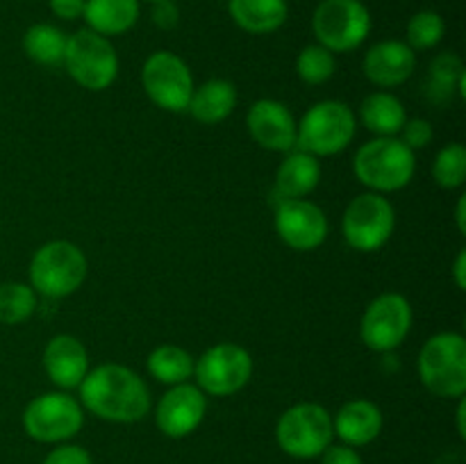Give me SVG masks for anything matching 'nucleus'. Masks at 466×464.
Here are the masks:
<instances>
[{"mask_svg":"<svg viewBox=\"0 0 466 464\" xmlns=\"http://www.w3.org/2000/svg\"><path fill=\"white\" fill-rule=\"evenodd\" d=\"M80 403L98 419L135 423L150 412V391L139 373L123 364H103L80 382Z\"/></svg>","mask_w":466,"mask_h":464,"instance_id":"1","label":"nucleus"},{"mask_svg":"<svg viewBox=\"0 0 466 464\" xmlns=\"http://www.w3.org/2000/svg\"><path fill=\"white\" fill-rule=\"evenodd\" d=\"M353 171L364 187L376 194H390L412 182L417 157L414 150L396 136H376L358 150Z\"/></svg>","mask_w":466,"mask_h":464,"instance_id":"2","label":"nucleus"},{"mask_svg":"<svg viewBox=\"0 0 466 464\" xmlns=\"http://www.w3.org/2000/svg\"><path fill=\"white\" fill-rule=\"evenodd\" d=\"M355 130L358 118L349 105L341 100H321L296 123V146L314 157H330L349 148Z\"/></svg>","mask_w":466,"mask_h":464,"instance_id":"3","label":"nucleus"},{"mask_svg":"<svg viewBox=\"0 0 466 464\" xmlns=\"http://www.w3.org/2000/svg\"><path fill=\"white\" fill-rule=\"evenodd\" d=\"M419 378L431 394L462 398L466 394V341L460 332H440L419 353Z\"/></svg>","mask_w":466,"mask_h":464,"instance_id":"4","label":"nucleus"},{"mask_svg":"<svg viewBox=\"0 0 466 464\" xmlns=\"http://www.w3.org/2000/svg\"><path fill=\"white\" fill-rule=\"evenodd\" d=\"M85 253L71 241H48L30 262V285L46 298H66L86 280Z\"/></svg>","mask_w":466,"mask_h":464,"instance_id":"5","label":"nucleus"},{"mask_svg":"<svg viewBox=\"0 0 466 464\" xmlns=\"http://www.w3.org/2000/svg\"><path fill=\"white\" fill-rule=\"evenodd\" d=\"M332 417L323 405L299 403L285 409L276 426L278 446L299 459L319 458L332 444Z\"/></svg>","mask_w":466,"mask_h":464,"instance_id":"6","label":"nucleus"},{"mask_svg":"<svg viewBox=\"0 0 466 464\" xmlns=\"http://www.w3.org/2000/svg\"><path fill=\"white\" fill-rule=\"evenodd\" d=\"M64 64L73 80L89 91H103L118 76V55L107 36L94 30H77L68 36Z\"/></svg>","mask_w":466,"mask_h":464,"instance_id":"7","label":"nucleus"},{"mask_svg":"<svg viewBox=\"0 0 466 464\" xmlns=\"http://www.w3.org/2000/svg\"><path fill=\"white\" fill-rule=\"evenodd\" d=\"M312 30L330 53H350L367 41L371 14L360 0H321L314 9Z\"/></svg>","mask_w":466,"mask_h":464,"instance_id":"8","label":"nucleus"},{"mask_svg":"<svg viewBox=\"0 0 466 464\" xmlns=\"http://www.w3.org/2000/svg\"><path fill=\"white\" fill-rule=\"evenodd\" d=\"M396 227L394 205L376 191L355 196L341 218L346 244L360 253H376L391 239Z\"/></svg>","mask_w":466,"mask_h":464,"instance_id":"9","label":"nucleus"},{"mask_svg":"<svg viewBox=\"0 0 466 464\" xmlns=\"http://www.w3.org/2000/svg\"><path fill=\"white\" fill-rule=\"evenodd\" d=\"M194 376L203 394L232 396L248 385L253 376V358L244 346L221 341L196 359Z\"/></svg>","mask_w":466,"mask_h":464,"instance_id":"10","label":"nucleus"},{"mask_svg":"<svg viewBox=\"0 0 466 464\" xmlns=\"http://www.w3.org/2000/svg\"><path fill=\"white\" fill-rule=\"evenodd\" d=\"M82 405L66 391H48L30 400L23 412V428L27 437L44 444L66 441L82 430Z\"/></svg>","mask_w":466,"mask_h":464,"instance_id":"11","label":"nucleus"},{"mask_svg":"<svg viewBox=\"0 0 466 464\" xmlns=\"http://www.w3.org/2000/svg\"><path fill=\"white\" fill-rule=\"evenodd\" d=\"M141 85L157 107L167 112H187L194 94V76L182 57L168 50L150 55L141 68Z\"/></svg>","mask_w":466,"mask_h":464,"instance_id":"12","label":"nucleus"},{"mask_svg":"<svg viewBox=\"0 0 466 464\" xmlns=\"http://www.w3.org/2000/svg\"><path fill=\"white\" fill-rule=\"evenodd\" d=\"M412 330V305L403 294L387 291L373 298L364 309L360 335L367 348L390 353L408 339Z\"/></svg>","mask_w":466,"mask_h":464,"instance_id":"13","label":"nucleus"},{"mask_svg":"<svg viewBox=\"0 0 466 464\" xmlns=\"http://www.w3.org/2000/svg\"><path fill=\"white\" fill-rule=\"evenodd\" d=\"M328 217L317 203L305 198L280 200L276 209V232L289 248L314 250L328 239Z\"/></svg>","mask_w":466,"mask_h":464,"instance_id":"14","label":"nucleus"},{"mask_svg":"<svg viewBox=\"0 0 466 464\" xmlns=\"http://www.w3.org/2000/svg\"><path fill=\"white\" fill-rule=\"evenodd\" d=\"M205 409H208V400L203 391L196 385L182 382V385H173L159 398L155 423L167 437L182 439L203 423Z\"/></svg>","mask_w":466,"mask_h":464,"instance_id":"15","label":"nucleus"},{"mask_svg":"<svg viewBox=\"0 0 466 464\" xmlns=\"http://www.w3.org/2000/svg\"><path fill=\"white\" fill-rule=\"evenodd\" d=\"M246 126L258 146L271 150V153H289L296 148L294 114L280 100H255L246 116Z\"/></svg>","mask_w":466,"mask_h":464,"instance_id":"16","label":"nucleus"},{"mask_svg":"<svg viewBox=\"0 0 466 464\" xmlns=\"http://www.w3.org/2000/svg\"><path fill=\"white\" fill-rule=\"evenodd\" d=\"M364 76L378 86H399L412 77L417 68V55L405 41L385 39L371 45L364 55Z\"/></svg>","mask_w":466,"mask_h":464,"instance_id":"17","label":"nucleus"},{"mask_svg":"<svg viewBox=\"0 0 466 464\" xmlns=\"http://www.w3.org/2000/svg\"><path fill=\"white\" fill-rule=\"evenodd\" d=\"M44 368L62 389H76L89 373V353L73 335H57L46 344Z\"/></svg>","mask_w":466,"mask_h":464,"instance_id":"18","label":"nucleus"},{"mask_svg":"<svg viewBox=\"0 0 466 464\" xmlns=\"http://www.w3.org/2000/svg\"><path fill=\"white\" fill-rule=\"evenodd\" d=\"M332 430L346 446H367L380 435L382 412L367 398L349 400L332 419Z\"/></svg>","mask_w":466,"mask_h":464,"instance_id":"19","label":"nucleus"},{"mask_svg":"<svg viewBox=\"0 0 466 464\" xmlns=\"http://www.w3.org/2000/svg\"><path fill=\"white\" fill-rule=\"evenodd\" d=\"M321 182V164L319 157L305 150H289L276 171V196L280 200L305 198Z\"/></svg>","mask_w":466,"mask_h":464,"instance_id":"20","label":"nucleus"},{"mask_svg":"<svg viewBox=\"0 0 466 464\" xmlns=\"http://www.w3.org/2000/svg\"><path fill=\"white\" fill-rule=\"evenodd\" d=\"M237 107V89L228 80H208L196 86L187 112L203 126H217L226 121Z\"/></svg>","mask_w":466,"mask_h":464,"instance_id":"21","label":"nucleus"},{"mask_svg":"<svg viewBox=\"0 0 466 464\" xmlns=\"http://www.w3.org/2000/svg\"><path fill=\"white\" fill-rule=\"evenodd\" d=\"M228 9L232 21L250 35H271L289 16L287 0H230Z\"/></svg>","mask_w":466,"mask_h":464,"instance_id":"22","label":"nucleus"},{"mask_svg":"<svg viewBox=\"0 0 466 464\" xmlns=\"http://www.w3.org/2000/svg\"><path fill=\"white\" fill-rule=\"evenodd\" d=\"M82 16L98 35H126L139 21V0H86Z\"/></svg>","mask_w":466,"mask_h":464,"instance_id":"23","label":"nucleus"},{"mask_svg":"<svg viewBox=\"0 0 466 464\" xmlns=\"http://www.w3.org/2000/svg\"><path fill=\"white\" fill-rule=\"evenodd\" d=\"M360 121L369 132L378 136L399 135L408 121L403 103L390 91H373L360 105Z\"/></svg>","mask_w":466,"mask_h":464,"instance_id":"24","label":"nucleus"},{"mask_svg":"<svg viewBox=\"0 0 466 464\" xmlns=\"http://www.w3.org/2000/svg\"><path fill=\"white\" fill-rule=\"evenodd\" d=\"M194 358L176 344L157 346L148 355V373L164 385H182L194 376Z\"/></svg>","mask_w":466,"mask_h":464,"instance_id":"25","label":"nucleus"},{"mask_svg":"<svg viewBox=\"0 0 466 464\" xmlns=\"http://www.w3.org/2000/svg\"><path fill=\"white\" fill-rule=\"evenodd\" d=\"M66 41L68 36L59 27L50 25V23H36V25L27 27L23 35V50L32 62L55 66V64L64 62Z\"/></svg>","mask_w":466,"mask_h":464,"instance_id":"26","label":"nucleus"},{"mask_svg":"<svg viewBox=\"0 0 466 464\" xmlns=\"http://www.w3.org/2000/svg\"><path fill=\"white\" fill-rule=\"evenodd\" d=\"M431 91L437 100L451 98L458 91L460 98L466 96V73L462 59L455 53H441L431 64Z\"/></svg>","mask_w":466,"mask_h":464,"instance_id":"27","label":"nucleus"},{"mask_svg":"<svg viewBox=\"0 0 466 464\" xmlns=\"http://www.w3.org/2000/svg\"><path fill=\"white\" fill-rule=\"evenodd\" d=\"M36 309V291L23 282H3L0 285V323L18 326L27 321Z\"/></svg>","mask_w":466,"mask_h":464,"instance_id":"28","label":"nucleus"},{"mask_svg":"<svg viewBox=\"0 0 466 464\" xmlns=\"http://www.w3.org/2000/svg\"><path fill=\"white\" fill-rule=\"evenodd\" d=\"M335 53L323 48L321 44L305 45L296 57V73L308 85H323L335 76Z\"/></svg>","mask_w":466,"mask_h":464,"instance_id":"29","label":"nucleus"},{"mask_svg":"<svg viewBox=\"0 0 466 464\" xmlns=\"http://www.w3.org/2000/svg\"><path fill=\"white\" fill-rule=\"evenodd\" d=\"M432 177L441 189H458L466 182V148L462 144H449L437 153L432 164Z\"/></svg>","mask_w":466,"mask_h":464,"instance_id":"30","label":"nucleus"},{"mask_svg":"<svg viewBox=\"0 0 466 464\" xmlns=\"http://www.w3.org/2000/svg\"><path fill=\"white\" fill-rule=\"evenodd\" d=\"M446 23L432 9H423L417 12L408 23V41L405 44L412 50H431L435 45H440V41L444 39Z\"/></svg>","mask_w":466,"mask_h":464,"instance_id":"31","label":"nucleus"},{"mask_svg":"<svg viewBox=\"0 0 466 464\" xmlns=\"http://www.w3.org/2000/svg\"><path fill=\"white\" fill-rule=\"evenodd\" d=\"M400 141L412 150L426 148L432 141V126L426 118H408L400 127Z\"/></svg>","mask_w":466,"mask_h":464,"instance_id":"32","label":"nucleus"},{"mask_svg":"<svg viewBox=\"0 0 466 464\" xmlns=\"http://www.w3.org/2000/svg\"><path fill=\"white\" fill-rule=\"evenodd\" d=\"M44 464H91V458L82 446L64 444L57 446L55 450H50L48 458L44 459Z\"/></svg>","mask_w":466,"mask_h":464,"instance_id":"33","label":"nucleus"},{"mask_svg":"<svg viewBox=\"0 0 466 464\" xmlns=\"http://www.w3.org/2000/svg\"><path fill=\"white\" fill-rule=\"evenodd\" d=\"M177 21H180V12H177V5L173 0L153 3V23L159 30H173Z\"/></svg>","mask_w":466,"mask_h":464,"instance_id":"34","label":"nucleus"},{"mask_svg":"<svg viewBox=\"0 0 466 464\" xmlns=\"http://www.w3.org/2000/svg\"><path fill=\"white\" fill-rule=\"evenodd\" d=\"M321 464H362V458H360L358 450L353 446H328L321 453Z\"/></svg>","mask_w":466,"mask_h":464,"instance_id":"35","label":"nucleus"},{"mask_svg":"<svg viewBox=\"0 0 466 464\" xmlns=\"http://www.w3.org/2000/svg\"><path fill=\"white\" fill-rule=\"evenodd\" d=\"M50 12L62 21H77L85 14L86 0H48Z\"/></svg>","mask_w":466,"mask_h":464,"instance_id":"36","label":"nucleus"},{"mask_svg":"<svg viewBox=\"0 0 466 464\" xmlns=\"http://www.w3.org/2000/svg\"><path fill=\"white\" fill-rule=\"evenodd\" d=\"M453 277H455V285H458V289H466V250L462 248L458 253V257H455V264H453Z\"/></svg>","mask_w":466,"mask_h":464,"instance_id":"37","label":"nucleus"},{"mask_svg":"<svg viewBox=\"0 0 466 464\" xmlns=\"http://www.w3.org/2000/svg\"><path fill=\"white\" fill-rule=\"evenodd\" d=\"M464 207H466V198L462 196V198L458 200V207H455V221H458V230L466 232V214H464Z\"/></svg>","mask_w":466,"mask_h":464,"instance_id":"38","label":"nucleus"},{"mask_svg":"<svg viewBox=\"0 0 466 464\" xmlns=\"http://www.w3.org/2000/svg\"><path fill=\"white\" fill-rule=\"evenodd\" d=\"M458 400H460V403H458V412H455V414H458V432H460V437H462V439H464V437H466V426H464L466 403H464V396H462V398H458Z\"/></svg>","mask_w":466,"mask_h":464,"instance_id":"39","label":"nucleus"},{"mask_svg":"<svg viewBox=\"0 0 466 464\" xmlns=\"http://www.w3.org/2000/svg\"><path fill=\"white\" fill-rule=\"evenodd\" d=\"M148 3H159V0H148Z\"/></svg>","mask_w":466,"mask_h":464,"instance_id":"40","label":"nucleus"}]
</instances>
